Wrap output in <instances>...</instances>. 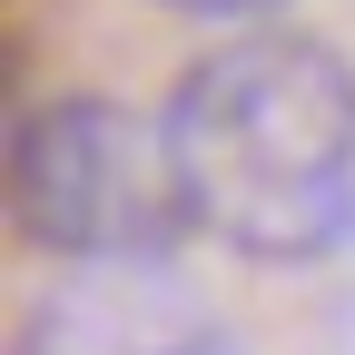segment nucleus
<instances>
[{"instance_id": "obj_2", "label": "nucleus", "mask_w": 355, "mask_h": 355, "mask_svg": "<svg viewBox=\"0 0 355 355\" xmlns=\"http://www.w3.org/2000/svg\"><path fill=\"white\" fill-rule=\"evenodd\" d=\"M10 217L69 266H168L198 227L168 119L119 99H50L10 139Z\"/></svg>"}, {"instance_id": "obj_4", "label": "nucleus", "mask_w": 355, "mask_h": 355, "mask_svg": "<svg viewBox=\"0 0 355 355\" xmlns=\"http://www.w3.org/2000/svg\"><path fill=\"white\" fill-rule=\"evenodd\" d=\"M178 10H207V20H237V10H266V0H178Z\"/></svg>"}, {"instance_id": "obj_3", "label": "nucleus", "mask_w": 355, "mask_h": 355, "mask_svg": "<svg viewBox=\"0 0 355 355\" xmlns=\"http://www.w3.org/2000/svg\"><path fill=\"white\" fill-rule=\"evenodd\" d=\"M20 355H237V336L168 277V266H79L30 306Z\"/></svg>"}, {"instance_id": "obj_1", "label": "nucleus", "mask_w": 355, "mask_h": 355, "mask_svg": "<svg viewBox=\"0 0 355 355\" xmlns=\"http://www.w3.org/2000/svg\"><path fill=\"white\" fill-rule=\"evenodd\" d=\"M188 207L257 266H316L355 237V69L296 30L207 50L168 99Z\"/></svg>"}]
</instances>
